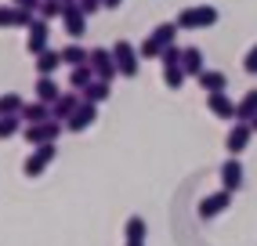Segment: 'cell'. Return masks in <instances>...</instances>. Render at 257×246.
I'll return each mask as SVG.
<instances>
[{"instance_id":"5bb4252c","label":"cell","mask_w":257,"mask_h":246,"mask_svg":"<svg viewBox=\"0 0 257 246\" xmlns=\"http://www.w3.org/2000/svg\"><path fill=\"white\" fill-rule=\"evenodd\" d=\"M33 91H37V98H40V101H47V105H55V101L62 98V87H58V80H55V76H40Z\"/></svg>"},{"instance_id":"7c38bea8","label":"cell","mask_w":257,"mask_h":246,"mask_svg":"<svg viewBox=\"0 0 257 246\" xmlns=\"http://www.w3.org/2000/svg\"><path fill=\"white\" fill-rule=\"evenodd\" d=\"M33 65H37V73H40V76H55L65 62H62V51H55V47H44L40 55H33Z\"/></svg>"},{"instance_id":"d6a6232c","label":"cell","mask_w":257,"mask_h":246,"mask_svg":"<svg viewBox=\"0 0 257 246\" xmlns=\"http://www.w3.org/2000/svg\"><path fill=\"white\" fill-rule=\"evenodd\" d=\"M76 4L83 8V15H98V11H105V4H101V0H76Z\"/></svg>"},{"instance_id":"f1b7e54d","label":"cell","mask_w":257,"mask_h":246,"mask_svg":"<svg viewBox=\"0 0 257 246\" xmlns=\"http://www.w3.org/2000/svg\"><path fill=\"white\" fill-rule=\"evenodd\" d=\"M19 26V4H0V29Z\"/></svg>"},{"instance_id":"ac0fdd59","label":"cell","mask_w":257,"mask_h":246,"mask_svg":"<svg viewBox=\"0 0 257 246\" xmlns=\"http://www.w3.org/2000/svg\"><path fill=\"white\" fill-rule=\"evenodd\" d=\"M91 80H98V73H94V65L91 62H83V65H76V69H69V87L73 91H83Z\"/></svg>"},{"instance_id":"4fadbf2b","label":"cell","mask_w":257,"mask_h":246,"mask_svg":"<svg viewBox=\"0 0 257 246\" xmlns=\"http://www.w3.org/2000/svg\"><path fill=\"white\" fill-rule=\"evenodd\" d=\"M207 109H210L217 119H235V101H232L225 91H214V94H207Z\"/></svg>"},{"instance_id":"2e32d148","label":"cell","mask_w":257,"mask_h":246,"mask_svg":"<svg viewBox=\"0 0 257 246\" xmlns=\"http://www.w3.org/2000/svg\"><path fill=\"white\" fill-rule=\"evenodd\" d=\"M80 101H83L80 94H62L55 105H51V116H55V119H69V116L80 109Z\"/></svg>"},{"instance_id":"74e56055","label":"cell","mask_w":257,"mask_h":246,"mask_svg":"<svg viewBox=\"0 0 257 246\" xmlns=\"http://www.w3.org/2000/svg\"><path fill=\"white\" fill-rule=\"evenodd\" d=\"M65 4H76V0H65Z\"/></svg>"},{"instance_id":"3957f363","label":"cell","mask_w":257,"mask_h":246,"mask_svg":"<svg viewBox=\"0 0 257 246\" xmlns=\"http://www.w3.org/2000/svg\"><path fill=\"white\" fill-rule=\"evenodd\" d=\"M112 58H116V69H119V76H123V80H134V76H138L142 55H138V47H134V44L116 40V44H112Z\"/></svg>"},{"instance_id":"277c9868","label":"cell","mask_w":257,"mask_h":246,"mask_svg":"<svg viewBox=\"0 0 257 246\" xmlns=\"http://www.w3.org/2000/svg\"><path fill=\"white\" fill-rule=\"evenodd\" d=\"M62 127H65V119H44V123H26L22 127V138L37 149V145H44V142H58V134H62Z\"/></svg>"},{"instance_id":"d4e9b609","label":"cell","mask_w":257,"mask_h":246,"mask_svg":"<svg viewBox=\"0 0 257 246\" xmlns=\"http://www.w3.org/2000/svg\"><path fill=\"white\" fill-rule=\"evenodd\" d=\"M185 65H163V83L170 87V91H181L185 87Z\"/></svg>"},{"instance_id":"9a60e30c","label":"cell","mask_w":257,"mask_h":246,"mask_svg":"<svg viewBox=\"0 0 257 246\" xmlns=\"http://www.w3.org/2000/svg\"><path fill=\"white\" fill-rule=\"evenodd\" d=\"M196 80H199V87H203L207 94L225 91V87H228V76H225V73H217V69H203V73H199Z\"/></svg>"},{"instance_id":"ba28073f","label":"cell","mask_w":257,"mask_h":246,"mask_svg":"<svg viewBox=\"0 0 257 246\" xmlns=\"http://www.w3.org/2000/svg\"><path fill=\"white\" fill-rule=\"evenodd\" d=\"M87 19H91V15H83V8H80V4H65L62 26H65V33H69L73 40H80L83 33H87Z\"/></svg>"},{"instance_id":"30bf717a","label":"cell","mask_w":257,"mask_h":246,"mask_svg":"<svg viewBox=\"0 0 257 246\" xmlns=\"http://www.w3.org/2000/svg\"><path fill=\"white\" fill-rule=\"evenodd\" d=\"M47 37H51V26H47V19H33V26H29V37H26V51L29 55H40V51L47 47Z\"/></svg>"},{"instance_id":"4316f807","label":"cell","mask_w":257,"mask_h":246,"mask_svg":"<svg viewBox=\"0 0 257 246\" xmlns=\"http://www.w3.org/2000/svg\"><path fill=\"white\" fill-rule=\"evenodd\" d=\"M37 15L47 19V22L51 19H62V15H65V0H40V11Z\"/></svg>"},{"instance_id":"6da1fadb","label":"cell","mask_w":257,"mask_h":246,"mask_svg":"<svg viewBox=\"0 0 257 246\" xmlns=\"http://www.w3.org/2000/svg\"><path fill=\"white\" fill-rule=\"evenodd\" d=\"M217 22V8L214 4H196V8H185L178 15V26L185 33H196V29H210Z\"/></svg>"},{"instance_id":"52a82bcc","label":"cell","mask_w":257,"mask_h":246,"mask_svg":"<svg viewBox=\"0 0 257 246\" xmlns=\"http://www.w3.org/2000/svg\"><path fill=\"white\" fill-rule=\"evenodd\" d=\"M250 138H253V127H250L246 119H235V127H232V131H228V138H225V149H228V156L246 152Z\"/></svg>"},{"instance_id":"5b68a950","label":"cell","mask_w":257,"mask_h":246,"mask_svg":"<svg viewBox=\"0 0 257 246\" xmlns=\"http://www.w3.org/2000/svg\"><path fill=\"white\" fill-rule=\"evenodd\" d=\"M228 206H232V192H228V188L210 192V196H203V199H199V217H203V221H210V217H217V214H225Z\"/></svg>"},{"instance_id":"e0dca14e","label":"cell","mask_w":257,"mask_h":246,"mask_svg":"<svg viewBox=\"0 0 257 246\" xmlns=\"http://www.w3.org/2000/svg\"><path fill=\"white\" fill-rule=\"evenodd\" d=\"M109 94H112V91H109V80H91V83L80 91V98H83V101H91V105H101Z\"/></svg>"},{"instance_id":"d590c367","label":"cell","mask_w":257,"mask_h":246,"mask_svg":"<svg viewBox=\"0 0 257 246\" xmlns=\"http://www.w3.org/2000/svg\"><path fill=\"white\" fill-rule=\"evenodd\" d=\"M250 127H253V134H257V116H253V119H250Z\"/></svg>"},{"instance_id":"8fae6325","label":"cell","mask_w":257,"mask_h":246,"mask_svg":"<svg viewBox=\"0 0 257 246\" xmlns=\"http://www.w3.org/2000/svg\"><path fill=\"white\" fill-rule=\"evenodd\" d=\"M221 188H228V192L243 188V163H239V156H228L221 163Z\"/></svg>"},{"instance_id":"9c48e42d","label":"cell","mask_w":257,"mask_h":246,"mask_svg":"<svg viewBox=\"0 0 257 246\" xmlns=\"http://www.w3.org/2000/svg\"><path fill=\"white\" fill-rule=\"evenodd\" d=\"M98 119V105H91V101H80V109L65 119V131H73V134H83L91 127V123Z\"/></svg>"},{"instance_id":"836d02e7","label":"cell","mask_w":257,"mask_h":246,"mask_svg":"<svg viewBox=\"0 0 257 246\" xmlns=\"http://www.w3.org/2000/svg\"><path fill=\"white\" fill-rule=\"evenodd\" d=\"M11 4H19L26 11H40V0H11Z\"/></svg>"},{"instance_id":"603a6c76","label":"cell","mask_w":257,"mask_h":246,"mask_svg":"<svg viewBox=\"0 0 257 246\" xmlns=\"http://www.w3.org/2000/svg\"><path fill=\"white\" fill-rule=\"evenodd\" d=\"M253 116H257V91H246L243 98L235 101V119H246L250 123Z\"/></svg>"},{"instance_id":"1f68e13d","label":"cell","mask_w":257,"mask_h":246,"mask_svg":"<svg viewBox=\"0 0 257 246\" xmlns=\"http://www.w3.org/2000/svg\"><path fill=\"white\" fill-rule=\"evenodd\" d=\"M243 69H246L250 76H257V44L246 51V55H243Z\"/></svg>"},{"instance_id":"83f0119b","label":"cell","mask_w":257,"mask_h":246,"mask_svg":"<svg viewBox=\"0 0 257 246\" xmlns=\"http://www.w3.org/2000/svg\"><path fill=\"white\" fill-rule=\"evenodd\" d=\"M181 58H185V47H178V44H167L160 51V62L163 65H181Z\"/></svg>"},{"instance_id":"484cf974","label":"cell","mask_w":257,"mask_h":246,"mask_svg":"<svg viewBox=\"0 0 257 246\" xmlns=\"http://www.w3.org/2000/svg\"><path fill=\"white\" fill-rule=\"evenodd\" d=\"M178 29H181L178 22H160L156 29H152V37H156V40L167 47V44H178Z\"/></svg>"},{"instance_id":"7a4b0ae2","label":"cell","mask_w":257,"mask_h":246,"mask_svg":"<svg viewBox=\"0 0 257 246\" xmlns=\"http://www.w3.org/2000/svg\"><path fill=\"white\" fill-rule=\"evenodd\" d=\"M55 160H58V145H55V142H44V145H37V149L26 156L22 174H26V178H40V174L55 163Z\"/></svg>"},{"instance_id":"f546056e","label":"cell","mask_w":257,"mask_h":246,"mask_svg":"<svg viewBox=\"0 0 257 246\" xmlns=\"http://www.w3.org/2000/svg\"><path fill=\"white\" fill-rule=\"evenodd\" d=\"M160 51H163V44L149 33V37L142 40V47H138V55H142V58H160Z\"/></svg>"},{"instance_id":"d6986e66","label":"cell","mask_w":257,"mask_h":246,"mask_svg":"<svg viewBox=\"0 0 257 246\" xmlns=\"http://www.w3.org/2000/svg\"><path fill=\"white\" fill-rule=\"evenodd\" d=\"M22 119H26V123H44V119H51V105L40 101V98H37V101H26V105H22Z\"/></svg>"},{"instance_id":"44dd1931","label":"cell","mask_w":257,"mask_h":246,"mask_svg":"<svg viewBox=\"0 0 257 246\" xmlns=\"http://www.w3.org/2000/svg\"><path fill=\"white\" fill-rule=\"evenodd\" d=\"M22 127H26L22 112H8V116H0V142H8V138L22 134Z\"/></svg>"},{"instance_id":"7402d4cb","label":"cell","mask_w":257,"mask_h":246,"mask_svg":"<svg viewBox=\"0 0 257 246\" xmlns=\"http://www.w3.org/2000/svg\"><path fill=\"white\" fill-rule=\"evenodd\" d=\"M181 65H185V73H188V76H199L203 69H207V62H203V51H199V47H185Z\"/></svg>"},{"instance_id":"cb8c5ba5","label":"cell","mask_w":257,"mask_h":246,"mask_svg":"<svg viewBox=\"0 0 257 246\" xmlns=\"http://www.w3.org/2000/svg\"><path fill=\"white\" fill-rule=\"evenodd\" d=\"M123 235H127V242H145V235H149V224H145V217H127V228H123Z\"/></svg>"},{"instance_id":"ffe728a7","label":"cell","mask_w":257,"mask_h":246,"mask_svg":"<svg viewBox=\"0 0 257 246\" xmlns=\"http://www.w3.org/2000/svg\"><path fill=\"white\" fill-rule=\"evenodd\" d=\"M62 62L69 65V69H76V65H83V62H91V51L83 47V44H65V47H62Z\"/></svg>"},{"instance_id":"e575fe53","label":"cell","mask_w":257,"mask_h":246,"mask_svg":"<svg viewBox=\"0 0 257 246\" xmlns=\"http://www.w3.org/2000/svg\"><path fill=\"white\" fill-rule=\"evenodd\" d=\"M101 4H105V11H116L119 4H123V0H101Z\"/></svg>"},{"instance_id":"4dcf8cb0","label":"cell","mask_w":257,"mask_h":246,"mask_svg":"<svg viewBox=\"0 0 257 246\" xmlns=\"http://www.w3.org/2000/svg\"><path fill=\"white\" fill-rule=\"evenodd\" d=\"M22 98L19 94H0V116H8V112H22Z\"/></svg>"},{"instance_id":"8d00e7d4","label":"cell","mask_w":257,"mask_h":246,"mask_svg":"<svg viewBox=\"0 0 257 246\" xmlns=\"http://www.w3.org/2000/svg\"><path fill=\"white\" fill-rule=\"evenodd\" d=\"M127 246H145V242H127Z\"/></svg>"},{"instance_id":"8992f818","label":"cell","mask_w":257,"mask_h":246,"mask_svg":"<svg viewBox=\"0 0 257 246\" xmlns=\"http://www.w3.org/2000/svg\"><path fill=\"white\" fill-rule=\"evenodd\" d=\"M91 65H94L98 80H109V83H112V76H119L116 58H112V51H109V47H91Z\"/></svg>"}]
</instances>
